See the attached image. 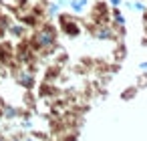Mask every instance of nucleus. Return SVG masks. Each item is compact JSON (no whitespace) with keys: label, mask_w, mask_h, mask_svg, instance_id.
Returning a JSON list of instances; mask_svg holds the SVG:
<instances>
[{"label":"nucleus","mask_w":147,"mask_h":141,"mask_svg":"<svg viewBox=\"0 0 147 141\" xmlns=\"http://www.w3.org/2000/svg\"><path fill=\"white\" fill-rule=\"evenodd\" d=\"M0 115H2L4 119H8V121H12V119H18L20 117V109L18 107H12V105H4L2 111H0Z\"/></svg>","instance_id":"8"},{"label":"nucleus","mask_w":147,"mask_h":141,"mask_svg":"<svg viewBox=\"0 0 147 141\" xmlns=\"http://www.w3.org/2000/svg\"><path fill=\"white\" fill-rule=\"evenodd\" d=\"M16 81L22 85V87H32L34 85V73L28 71V69H20L16 73Z\"/></svg>","instance_id":"7"},{"label":"nucleus","mask_w":147,"mask_h":141,"mask_svg":"<svg viewBox=\"0 0 147 141\" xmlns=\"http://www.w3.org/2000/svg\"><path fill=\"white\" fill-rule=\"evenodd\" d=\"M123 2H125V0H107V4H109L111 8H121Z\"/></svg>","instance_id":"10"},{"label":"nucleus","mask_w":147,"mask_h":141,"mask_svg":"<svg viewBox=\"0 0 147 141\" xmlns=\"http://www.w3.org/2000/svg\"><path fill=\"white\" fill-rule=\"evenodd\" d=\"M91 32L97 40H115L117 38V30L111 24H95L91 28Z\"/></svg>","instance_id":"4"},{"label":"nucleus","mask_w":147,"mask_h":141,"mask_svg":"<svg viewBox=\"0 0 147 141\" xmlns=\"http://www.w3.org/2000/svg\"><path fill=\"white\" fill-rule=\"evenodd\" d=\"M91 8V20L93 24H109L111 22V6L105 0H97Z\"/></svg>","instance_id":"3"},{"label":"nucleus","mask_w":147,"mask_h":141,"mask_svg":"<svg viewBox=\"0 0 147 141\" xmlns=\"http://www.w3.org/2000/svg\"><path fill=\"white\" fill-rule=\"evenodd\" d=\"M4 32H6V34H10L12 38H24V36H26V32H28V28H26L22 22H14V20H12V22L6 26V30H4Z\"/></svg>","instance_id":"6"},{"label":"nucleus","mask_w":147,"mask_h":141,"mask_svg":"<svg viewBox=\"0 0 147 141\" xmlns=\"http://www.w3.org/2000/svg\"><path fill=\"white\" fill-rule=\"evenodd\" d=\"M0 141H6V137H2V135H0Z\"/></svg>","instance_id":"14"},{"label":"nucleus","mask_w":147,"mask_h":141,"mask_svg":"<svg viewBox=\"0 0 147 141\" xmlns=\"http://www.w3.org/2000/svg\"><path fill=\"white\" fill-rule=\"evenodd\" d=\"M127 6L131 10H137V12H145L147 10V4L143 2V0H131V2H127Z\"/></svg>","instance_id":"9"},{"label":"nucleus","mask_w":147,"mask_h":141,"mask_svg":"<svg viewBox=\"0 0 147 141\" xmlns=\"http://www.w3.org/2000/svg\"><path fill=\"white\" fill-rule=\"evenodd\" d=\"M65 4L71 8V12H73L75 16H79V14H83V12H87V10H89L91 0H67Z\"/></svg>","instance_id":"5"},{"label":"nucleus","mask_w":147,"mask_h":141,"mask_svg":"<svg viewBox=\"0 0 147 141\" xmlns=\"http://www.w3.org/2000/svg\"><path fill=\"white\" fill-rule=\"evenodd\" d=\"M139 71H143V73H145V71H147V61H143V63H141V65H139Z\"/></svg>","instance_id":"11"},{"label":"nucleus","mask_w":147,"mask_h":141,"mask_svg":"<svg viewBox=\"0 0 147 141\" xmlns=\"http://www.w3.org/2000/svg\"><path fill=\"white\" fill-rule=\"evenodd\" d=\"M22 141H38V139H36V137H34V135H32V137H24V139H22Z\"/></svg>","instance_id":"12"},{"label":"nucleus","mask_w":147,"mask_h":141,"mask_svg":"<svg viewBox=\"0 0 147 141\" xmlns=\"http://www.w3.org/2000/svg\"><path fill=\"white\" fill-rule=\"evenodd\" d=\"M57 20H59V28L63 34H67L69 38H77L83 28H81V22L77 20V16L73 12H59L57 14Z\"/></svg>","instance_id":"2"},{"label":"nucleus","mask_w":147,"mask_h":141,"mask_svg":"<svg viewBox=\"0 0 147 141\" xmlns=\"http://www.w3.org/2000/svg\"><path fill=\"white\" fill-rule=\"evenodd\" d=\"M57 38H59V30L51 24V22H40L30 38V47L32 51H42V53H49L57 47Z\"/></svg>","instance_id":"1"},{"label":"nucleus","mask_w":147,"mask_h":141,"mask_svg":"<svg viewBox=\"0 0 147 141\" xmlns=\"http://www.w3.org/2000/svg\"><path fill=\"white\" fill-rule=\"evenodd\" d=\"M10 141H22V137H20V135H16V137H12Z\"/></svg>","instance_id":"13"}]
</instances>
